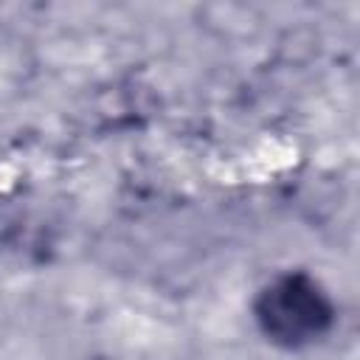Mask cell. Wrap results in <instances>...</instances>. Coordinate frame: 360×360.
<instances>
[{
  "label": "cell",
  "mask_w": 360,
  "mask_h": 360,
  "mask_svg": "<svg viewBox=\"0 0 360 360\" xmlns=\"http://www.w3.org/2000/svg\"><path fill=\"white\" fill-rule=\"evenodd\" d=\"M253 315L270 343L281 349H304L332 329L335 304L312 276L290 270L276 276L256 295Z\"/></svg>",
  "instance_id": "1"
}]
</instances>
